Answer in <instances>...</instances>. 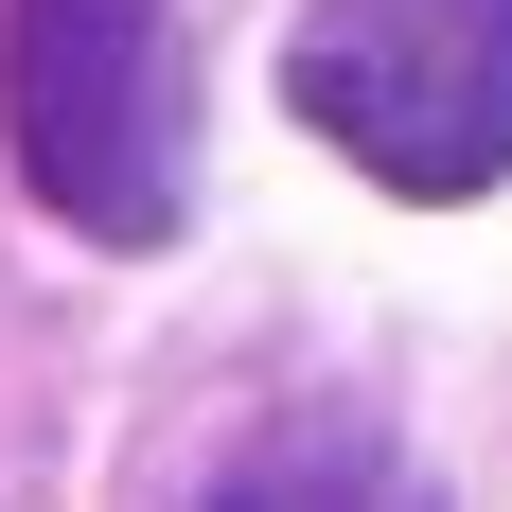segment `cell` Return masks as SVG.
Returning <instances> with one entry per match:
<instances>
[{
  "instance_id": "1",
  "label": "cell",
  "mask_w": 512,
  "mask_h": 512,
  "mask_svg": "<svg viewBox=\"0 0 512 512\" xmlns=\"http://www.w3.org/2000/svg\"><path fill=\"white\" fill-rule=\"evenodd\" d=\"M0 106H18V177H36L89 248H159V230L195 212L177 0H18V18H0Z\"/></svg>"
},
{
  "instance_id": "2",
  "label": "cell",
  "mask_w": 512,
  "mask_h": 512,
  "mask_svg": "<svg viewBox=\"0 0 512 512\" xmlns=\"http://www.w3.org/2000/svg\"><path fill=\"white\" fill-rule=\"evenodd\" d=\"M283 89L389 195H495L512 177V0H318Z\"/></svg>"
},
{
  "instance_id": "3",
  "label": "cell",
  "mask_w": 512,
  "mask_h": 512,
  "mask_svg": "<svg viewBox=\"0 0 512 512\" xmlns=\"http://www.w3.org/2000/svg\"><path fill=\"white\" fill-rule=\"evenodd\" d=\"M212 512H442V495L389 460V424L318 407V424H283V442H248V460L212 477Z\"/></svg>"
}]
</instances>
